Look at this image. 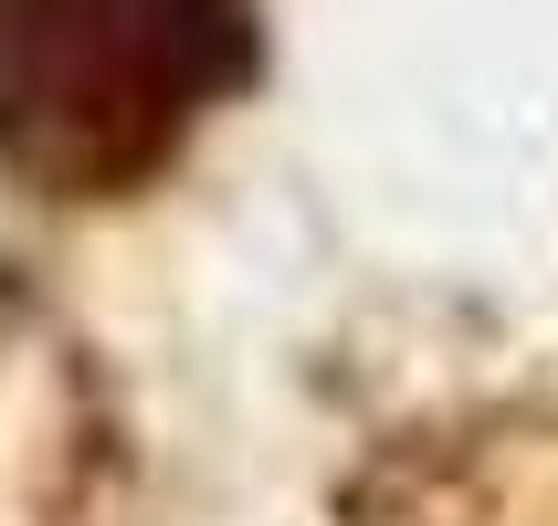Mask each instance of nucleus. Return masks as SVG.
<instances>
[{"label": "nucleus", "mask_w": 558, "mask_h": 526, "mask_svg": "<svg viewBox=\"0 0 558 526\" xmlns=\"http://www.w3.org/2000/svg\"><path fill=\"white\" fill-rule=\"evenodd\" d=\"M253 74L264 0H0V169L32 200H126Z\"/></svg>", "instance_id": "f257e3e1"}]
</instances>
